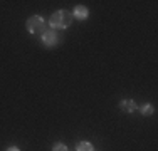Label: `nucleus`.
<instances>
[{
    "instance_id": "f257e3e1",
    "label": "nucleus",
    "mask_w": 158,
    "mask_h": 151,
    "mask_svg": "<svg viewBox=\"0 0 158 151\" xmlns=\"http://www.w3.org/2000/svg\"><path fill=\"white\" fill-rule=\"evenodd\" d=\"M73 18H74L73 12H69V10H57V12H54L51 15L49 24L54 29H67L73 24Z\"/></svg>"
},
{
    "instance_id": "f03ea898",
    "label": "nucleus",
    "mask_w": 158,
    "mask_h": 151,
    "mask_svg": "<svg viewBox=\"0 0 158 151\" xmlns=\"http://www.w3.org/2000/svg\"><path fill=\"white\" fill-rule=\"evenodd\" d=\"M25 27H27V30L32 34V35H39V37L47 30V25H46V22H44V18L39 17V15H34V17L29 18L27 24H25Z\"/></svg>"
},
{
    "instance_id": "7ed1b4c3",
    "label": "nucleus",
    "mask_w": 158,
    "mask_h": 151,
    "mask_svg": "<svg viewBox=\"0 0 158 151\" xmlns=\"http://www.w3.org/2000/svg\"><path fill=\"white\" fill-rule=\"evenodd\" d=\"M40 40H42V44L46 45V47H56L57 45V42H59V39H57V34L54 32V30H46V32L40 35Z\"/></svg>"
},
{
    "instance_id": "20e7f679",
    "label": "nucleus",
    "mask_w": 158,
    "mask_h": 151,
    "mask_svg": "<svg viewBox=\"0 0 158 151\" xmlns=\"http://www.w3.org/2000/svg\"><path fill=\"white\" fill-rule=\"evenodd\" d=\"M119 109H121L123 112H135L136 111V103L135 101H131V99H125V101H121L119 103Z\"/></svg>"
},
{
    "instance_id": "39448f33",
    "label": "nucleus",
    "mask_w": 158,
    "mask_h": 151,
    "mask_svg": "<svg viewBox=\"0 0 158 151\" xmlns=\"http://www.w3.org/2000/svg\"><path fill=\"white\" fill-rule=\"evenodd\" d=\"M88 9H86L84 5H77L76 9H74V12H73V17H76L79 18V20H86L88 18Z\"/></svg>"
},
{
    "instance_id": "423d86ee",
    "label": "nucleus",
    "mask_w": 158,
    "mask_h": 151,
    "mask_svg": "<svg viewBox=\"0 0 158 151\" xmlns=\"http://www.w3.org/2000/svg\"><path fill=\"white\" fill-rule=\"evenodd\" d=\"M76 151H94V148H93L91 143H88V141H81V143H77Z\"/></svg>"
},
{
    "instance_id": "0eeeda50",
    "label": "nucleus",
    "mask_w": 158,
    "mask_h": 151,
    "mask_svg": "<svg viewBox=\"0 0 158 151\" xmlns=\"http://www.w3.org/2000/svg\"><path fill=\"white\" fill-rule=\"evenodd\" d=\"M141 114L143 116H150V114H153V106L152 104H145V106H141Z\"/></svg>"
},
{
    "instance_id": "6e6552de",
    "label": "nucleus",
    "mask_w": 158,
    "mask_h": 151,
    "mask_svg": "<svg viewBox=\"0 0 158 151\" xmlns=\"http://www.w3.org/2000/svg\"><path fill=\"white\" fill-rule=\"evenodd\" d=\"M52 151H69V149H67V146L64 145V143H56V145L52 146Z\"/></svg>"
},
{
    "instance_id": "1a4fd4ad",
    "label": "nucleus",
    "mask_w": 158,
    "mask_h": 151,
    "mask_svg": "<svg viewBox=\"0 0 158 151\" xmlns=\"http://www.w3.org/2000/svg\"><path fill=\"white\" fill-rule=\"evenodd\" d=\"M7 151H20V149H19V148H17V146H10V148H9V149H7Z\"/></svg>"
}]
</instances>
